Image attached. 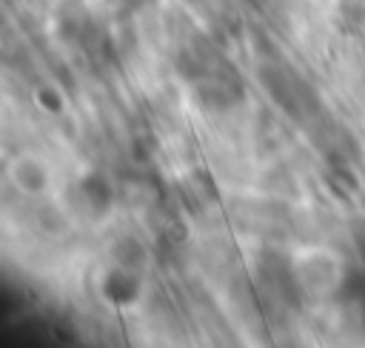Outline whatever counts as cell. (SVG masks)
I'll use <instances>...</instances> for the list:
<instances>
[{"instance_id":"1","label":"cell","mask_w":365,"mask_h":348,"mask_svg":"<svg viewBox=\"0 0 365 348\" xmlns=\"http://www.w3.org/2000/svg\"><path fill=\"white\" fill-rule=\"evenodd\" d=\"M245 88H242V77L234 71V66H228L225 60L200 83H194V100L205 108V111H228L237 103H242Z\"/></svg>"},{"instance_id":"2","label":"cell","mask_w":365,"mask_h":348,"mask_svg":"<svg viewBox=\"0 0 365 348\" xmlns=\"http://www.w3.org/2000/svg\"><path fill=\"white\" fill-rule=\"evenodd\" d=\"M259 80H262L265 91L274 97V103H279L291 114H302V111H311L317 106L311 88L299 77H294L288 68H282L277 63H265L259 68Z\"/></svg>"},{"instance_id":"3","label":"cell","mask_w":365,"mask_h":348,"mask_svg":"<svg viewBox=\"0 0 365 348\" xmlns=\"http://www.w3.org/2000/svg\"><path fill=\"white\" fill-rule=\"evenodd\" d=\"M143 294V280H140V271H131V268H123V265H111L103 271L100 277V297L114 305V308H128L140 300Z\"/></svg>"},{"instance_id":"4","label":"cell","mask_w":365,"mask_h":348,"mask_svg":"<svg viewBox=\"0 0 365 348\" xmlns=\"http://www.w3.org/2000/svg\"><path fill=\"white\" fill-rule=\"evenodd\" d=\"M11 183H14L20 191L37 197V194H43V191L48 188L51 174H48V165H46L43 160H37V157H31V154H23V157H17L14 165H11Z\"/></svg>"},{"instance_id":"5","label":"cell","mask_w":365,"mask_h":348,"mask_svg":"<svg viewBox=\"0 0 365 348\" xmlns=\"http://www.w3.org/2000/svg\"><path fill=\"white\" fill-rule=\"evenodd\" d=\"M80 194L94 214H106L114 205V183L103 171H86L80 177Z\"/></svg>"},{"instance_id":"6","label":"cell","mask_w":365,"mask_h":348,"mask_svg":"<svg viewBox=\"0 0 365 348\" xmlns=\"http://www.w3.org/2000/svg\"><path fill=\"white\" fill-rule=\"evenodd\" d=\"M108 254H111L114 265H123V268H131V271H143L145 262H148V248L134 234H120L111 242Z\"/></svg>"},{"instance_id":"7","label":"cell","mask_w":365,"mask_h":348,"mask_svg":"<svg viewBox=\"0 0 365 348\" xmlns=\"http://www.w3.org/2000/svg\"><path fill=\"white\" fill-rule=\"evenodd\" d=\"M336 23L348 34L362 31L365 29V0H336Z\"/></svg>"},{"instance_id":"8","label":"cell","mask_w":365,"mask_h":348,"mask_svg":"<svg viewBox=\"0 0 365 348\" xmlns=\"http://www.w3.org/2000/svg\"><path fill=\"white\" fill-rule=\"evenodd\" d=\"M34 100H37L40 108H46V111H51V114L63 111V91L54 88V86H40V88L34 91Z\"/></svg>"},{"instance_id":"9","label":"cell","mask_w":365,"mask_h":348,"mask_svg":"<svg viewBox=\"0 0 365 348\" xmlns=\"http://www.w3.org/2000/svg\"><path fill=\"white\" fill-rule=\"evenodd\" d=\"M40 228H48V231H60L63 228V217L51 208V205H46V208H40Z\"/></svg>"},{"instance_id":"10","label":"cell","mask_w":365,"mask_h":348,"mask_svg":"<svg viewBox=\"0 0 365 348\" xmlns=\"http://www.w3.org/2000/svg\"><path fill=\"white\" fill-rule=\"evenodd\" d=\"M362 83H365V74H362Z\"/></svg>"}]
</instances>
